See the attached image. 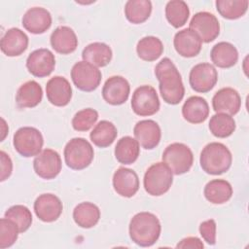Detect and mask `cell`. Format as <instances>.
I'll return each instance as SVG.
<instances>
[{
  "mask_svg": "<svg viewBox=\"0 0 249 249\" xmlns=\"http://www.w3.org/2000/svg\"><path fill=\"white\" fill-rule=\"evenodd\" d=\"M13 144L20 156L30 158L42 152L44 139L39 129L32 126H23L14 134Z\"/></svg>",
  "mask_w": 249,
  "mask_h": 249,
  "instance_id": "52a82bcc",
  "label": "cell"
},
{
  "mask_svg": "<svg viewBox=\"0 0 249 249\" xmlns=\"http://www.w3.org/2000/svg\"><path fill=\"white\" fill-rule=\"evenodd\" d=\"M5 217L14 221L19 230V232L26 231L32 224V214L24 205H13L5 212Z\"/></svg>",
  "mask_w": 249,
  "mask_h": 249,
  "instance_id": "8d00e7d4",
  "label": "cell"
},
{
  "mask_svg": "<svg viewBox=\"0 0 249 249\" xmlns=\"http://www.w3.org/2000/svg\"><path fill=\"white\" fill-rule=\"evenodd\" d=\"M176 52L184 57H194L201 51V40L197 34L190 28L178 31L173 40Z\"/></svg>",
  "mask_w": 249,
  "mask_h": 249,
  "instance_id": "44dd1931",
  "label": "cell"
},
{
  "mask_svg": "<svg viewBox=\"0 0 249 249\" xmlns=\"http://www.w3.org/2000/svg\"><path fill=\"white\" fill-rule=\"evenodd\" d=\"M128 231L129 236L135 244L141 247H150L158 241L161 226L155 214L139 212L131 218Z\"/></svg>",
  "mask_w": 249,
  "mask_h": 249,
  "instance_id": "7a4b0ae2",
  "label": "cell"
},
{
  "mask_svg": "<svg viewBox=\"0 0 249 249\" xmlns=\"http://www.w3.org/2000/svg\"><path fill=\"white\" fill-rule=\"evenodd\" d=\"M177 248H203L204 245L201 242V240L197 237L194 236H189L186 238H183L177 245Z\"/></svg>",
  "mask_w": 249,
  "mask_h": 249,
  "instance_id": "b9f144b4",
  "label": "cell"
},
{
  "mask_svg": "<svg viewBox=\"0 0 249 249\" xmlns=\"http://www.w3.org/2000/svg\"><path fill=\"white\" fill-rule=\"evenodd\" d=\"M117 135L118 130L115 124L109 121L103 120L95 124L89 134V138L95 146L106 148L115 141Z\"/></svg>",
  "mask_w": 249,
  "mask_h": 249,
  "instance_id": "4dcf8cb0",
  "label": "cell"
},
{
  "mask_svg": "<svg viewBox=\"0 0 249 249\" xmlns=\"http://www.w3.org/2000/svg\"><path fill=\"white\" fill-rule=\"evenodd\" d=\"M1 121H2V127H1V129H2V137H1V141H3L5 136H6V134H7V132H8V130H9V128L7 126L6 129H4V127L6 126V123H5L4 119H1Z\"/></svg>",
  "mask_w": 249,
  "mask_h": 249,
  "instance_id": "7bdbcfd3",
  "label": "cell"
},
{
  "mask_svg": "<svg viewBox=\"0 0 249 249\" xmlns=\"http://www.w3.org/2000/svg\"><path fill=\"white\" fill-rule=\"evenodd\" d=\"M111 48L101 42L89 44L82 52L83 60L90 63L95 67H104L108 65L112 59Z\"/></svg>",
  "mask_w": 249,
  "mask_h": 249,
  "instance_id": "484cf974",
  "label": "cell"
},
{
  "mask_svg": "<svg viewBox=\"0 0 249 249\" xmlns=\"http://www.w3.org/2000/svg\"><path fill=\"white\" fill-rule=\"evenodd\" d=\"M22 25L32 34H42L50 29L52 25V16L45 8L33 7L27 10L23 15Z\"/></svg>",
  "mask_w": 249,
  "mask_h": 249,
  "instance_id": "ffe728a7",
  "label": "cell"
},
{
  "mask_svg": "<svg viewBox=\"0 0 249 249\" xmlns=\"http://www.w3.org/2000/svg\"><path fill=\"white\" fill-rule=\"evenodd\" d=\"M203 194L209 202L213 204H223L231 199L232 187L224 179H213L205 185Z\"/></svg>",
  "mask_w": 249,
  "mask_h": 249,
  "instance_id": "83f0119b",
  "label": "cell"
},
{
  "mask_svg": "<svg viewBox=\"0 0 249 249\" xmlns=\"http://www.w3.org/2000/svg\"><path fill=\"white\" fill-rule=\"evenodd\" d=\"M199 233L210 245L216 243V222L213 219L206 220L199 225Z\"/></svg>",
  "mask_w": 249,
  "mask_h": 249,
  "instance_id": "ab89813d",
  "label": "cell"
},
{
  "mask_svg": "<svg viewBox=\"0 0 249 249\" xmlns=\"http://www.w3.org/2000/svg\"><path fill=\"white\" fill-rule=\"evenodd\" d=\"M129 92V83L122 76L110 77L106 80L102 88V97L111 105L124 104L127 100Z\"/></svg>",
  "mask_w": 249,
  "mask_h": 249,
  "instance_id": "5bb4252c",
  "label": "cell"
},
{
  "mask_svg": "<svg viewBox=\"0 0 249 249\" xmlns=\"http://www.w3.org/2000/svg\"><path fill=\"white\" fill-rule=\"evenodd\" d=\"M134 136L142 148L152 150L156 148L161 137L160 127L153 120H143L138 122L133 128Z\"/></svg>",
  "mask_w": 249,
  "mask_h": 249,
  "instance_id": "d6986e66",
  "label": "cell"
},
{
  "mask_svg": "<svg viewBox=\"0 0 249 249\" xmlns=\"http://www.w3.org/2000/svg\"><path fill=\"white\" fill-rule=\"evenodd\" d=\"M100 70L86 61L76 62L71 69V79L74 85L83 91H92L101 82Z\"/></svg>",
  "mask_w": 249,
  "mask_h": 249,
  "instance_id": "9c48e42d",
  "label": "cell"
},
{
  "mask_svg": "<svg viewBox=\"0 0 249 249\" xmlns=\"http://www.w3.org/2000/svg\"><path fill=\"white\" fill-rule=\"evenodd\" d=\"M61 166L60 156L53 149H44L33 160L35 173L46 180L54 179L61 171Z\"/></svg>",
  "mask_w": 249,
  "mask_h": 249,
  "instance_id": "7c38bea8",
  "label": "cell"
},
{
  "mask_svg": "<svg viewBox=\"0 0 249 249\" xmlns=\"http://www.w3.org/2000/svg\"><path fill=\"white\" fill-rule=\"evenodd\" d=\"M113 188L121 196H133L139 190L138 175L130 168L120 167L113 175Z\"/></svg>",
  "mask_w": 249,
  "mask_h": 249,
  "instance_id": "ac0fdd59",
  "label": "cell"
},
{
  "mask_svg": "<svg viewBox=\"0 0 249 249\" xmlns=\"http://www.w3.org/2000/svg\"><path fill=\"white\" fill-rule=\"evenodd\" d=\"M1 51L8 56H18L28 47V37L19 28L13 27L6 31L0 42Z\"/></svg>",
  "mask_w": 249,
  "mask_h": 249,
  "instance_id": "7402d4cb",
  "label": "cell"
},
{
  "mask_svg": "<svg viewBox=\"0 0 249 249\" xmlns=\"http://www.w3.org/2000/svg\"><path fill=\"white\" fill-rule=\"evenodd\" d=\"M155 75L160 83V95L168 104L180 103L185 95L181 75L170 58H162L155 67Z\"/></svg>",
  "mask_w": 249,
  "mask_h": 249,
  "instance_id": "6da1fadb",
  "label": "cell"
},
{
  "mask_svg": "<svg viewBox=\"0 0 249 249\" xmlns=\"http://www.w3.org/2000/svg\"><path fill=\"white\" fill-rule=\"evenodd\" d=\"M50 42L52 48L58 53L69 54L78 47L76 33L69 26H58L51 34Z\"/></svg>",
  "mask_w": 249,
  "mask_h": 249,
  "instance_id": "603a6c76",
  "label": "cell"
},
{
  "mask_svg": "<svg viewBox=\"0 0 249 249\" xmlns=\"http://www.w3.org/2000/svg\"><path fill=\"white\" fill-rule=\"evenodd\" d=\"M93 157V148L91 144L85 138H72L65 145L64 160L66 165L71 169H85L91 163Z\"/></svg>",
  "mask_w": 249,
  "mask_h": 249,
  "instance_id": "277c9868",
  "label": "cell"
},
{
  "mask_svg": "<svg viewBox=\"0 0 249 249\" xmlns=\"http://www.w3.org/2000/svg\"><path fill=\"white\" fill-rule=\"evenodd\" d=\"M73 219L79 227L89 229L98 223L100 210L98 206L92 202H81L73 210Z\"/></svg>",
  "mask_w": 249,
  "mask_h": 249,
  "instance_id": "f1b7e54d",
  "label": "cell"
},
{
  "mask_svg": "<svg viewBox=\"0 0 249 249\" xmlns=\"http://www.w3.org/2000/svg\"><path fill=\"white\" fill-rule=\"evenodd\" d=\"M190 29L195 31L201 42L210 43L220 33L218 18L209 12H198L194 15L190 21Z\"/></svg>",
  "mask_w": 249,
  "mask_h": 249,
  "instance_id": "30bf717a",
  "label": "cell"
},
{
  "mask_svg": "<svg viewBox=\"0 0 249 249\" xmlns=\"http://www.w3.org/2000/svg\"><path fill=\"white\" fill-rule=\"evenodd\" d=\"M190 16V10L185 1L172 0L165 6V17L167 21L175 28L183 26Z\"/></svg>",
  "mask_w": 249,
  "mask_h": 249,
  "instance_id": "836d02e7",
  "label": "cell"
},
{
  "mask_svg": "<svg viewBox=\"0 0 249 249\" xmlns=\"http://www.w3.org/2000/svg\"><path fill=\"white\" fill-rule=\"evenodd\" d=\"M162 162H164L175 175L188 172L194 162L192 150L183 143H172L168 145L162 153Z\"/></svg>",
  "mask_w": 249,
  "mask_h": 249,
  "instance_id": "8992f818",
  "label": "cell"
},
{
  "mask_svg": "<svg viewBox=\"0 0 249 249\" xmlns=\"http://www.w3.org/2000/svg\"><path fill=\"white\" fill-rule=\"evenodd\" d=\"M235 121L230 115L216 113L209 121L210 132L218 138H226L231 136L235 130Z\"/></svg>",
  "mask_w": 249,
  "mask_h": 249,
  "instance_id": "e575fe53",
  "label": "cell"
},
{
  "mask_svg": "<svg viewBox=\"0 0 249 249\" xmlns=\"http://www.w3.org/2000/svg\"><path fill=\"white\" fill-rule=\"evenodd\" d=\"M182 115L191 124L203 123L209 116L208 103L201 96H191L182 107Z\"/></svg>",
  "mask_w": 249,
  "mask_h": 249,
  "instance_id": "cb8c5ba5",
  "label": "cell"
},
{
  "mask_svg": "<svg viewBox=\"0 0 249 249\" xmlns=\"http://www.w3.org/2000/svg\"><path fill=\"white\" fill-rule=\"evenodd\" d=\"M212 106L216 113L232 116L240 110L241 97L234 89L223 88L214 94L212 98Z\"/></svg>",
  "mask_w": 249,
  "mask_h": 249,
  "instance_id": "e0dca14e",
  "label": "cell"
},
{
  "mask_svg": "<svg viewBox=\"0 0 249 249\" xmlns=\"http://www.w3.org/2000/svg\"><path fill=\"white\" fill-rule=\"evenodd\" d=\"M48 100L54 106H66L72 98V88L68 80L61 76L51 78L46 85Z\"/></svg>",
  "mask_w": 249,
  "mask_h": 249,
  "instance_id": "2e32d148",
  "label": "cell"
},
{
  "mask_svg": "<svg viewBox=\"0 0 249 249\" xmlns=\"http://www.w3.org/2000/svg\"><path fill=\"white\" fill-rule=\"evenodd\" d=\"M140 154L139 143L130 136L122 137L115 147V158L123 164H131L138 159Z\"/></svg>",
  "mask_w": 249,
  "mask_h": 249,
  "instance_id": "f546056e",
  "label": "cell"
},
{
  "mask_svg": "<svg viewBox=\"0 0 249 249\" xmlns=\"http://www.w3.org/2000/svg\"><path fill=\"white\" fill-rule=\"evenodd\" d=\"M216 8L218 13L227 19L241 18L248 9V0H217Z\"/></svg>",
  "mask_w": 249,
  "mask_h": 249,
  "instance_id": "d590c367",
  "label": "cell"
},
{
  "mask_svg": "<svg viewBox=\"0 0 249 249\" xmlns=\"http://www.w3.org/2000/svg\"><path fill=\"white\" fill-rule=\"evenodd\" d=\"M0 158H1V182L8 179L13 170V162L9 155H7L4 151L0 152Z\"/></svg>",
  "mask_w": 249,
  "mask_h": 249,
  "instance_id": "60d3db41",
  "label": "cell"
},
{
  "mask_svg": "<svg viewBox=\"0 0 249 249\" xmlns=\"http://www.w3.org/2000/svg\"><path fill=\"white\" fill-rule=\"evenodd\" d=\"M203 171L211 175H220L227 172L232 162V156L226 145L220 142H211L201 151L199 157Z\"/></svg>",
  "mask_w": 249,
  "mask_h": 249,
  "instance_id": "3957f363",
  "label": "cell"
},
{
  "mask_svg": "<svg viewBox=\"0 0 249 249\" xmlns=\"http://www.w3.org/2000/svg\"><path fill=\"white\" fill-rule=\"evenodd\" d=\"M43 97L42 87L34 80L22 84L16 94V102L18 108H33L37 106Z\"/></svg>",
  "mask_w": 249,
  "mask_h": 249,
  "instance_id": "d4e9b609",
  "label": "cell"
},
{
  "mask_svg": "<svg viewBox=\"0 0 249 249\" xmlns=\"http://www.w3.org/2000/svg\"><path fill=\"white\" fill-rule=\"evenodd\" d=\"M54 54L48 49L35 50L26 59V67L28 71L38 78L49 76L54 70Z\"/></svg>",
  "mask_w": 249,
  "mask_h": 249,
  "instance_id": "4fadbf2b",
  "label": "cell"
},
{
  "mask_svg": "<svg viewBox=\"0 0 249 249\" xmlns=\"http://www.w3.org/2000/svg\"><path fill=\"white\" fill-rule=\"evenodd\" d=\"M136 52L142 60L154 61L162 54L163 45L158 37L146 36L138 41Z\"/></svg>",
  "mask_w": 249,
  "mask_h": 249,
  "instance_id": "d6a6232c",
  "label": "cell"
},
{
  "mask_svg": "<svg viewBox=\"0 0 249 249\" xmlns=\"http://www.w3.org/2000/svg\"><path fill=\"white\" fill-rule=\"evenodd\" d=\"M210 57L216 66L220 68H231L238 60V52L232 44L219 42L212 48Z\"/></svg>",
  "mask_w": 249,
  "mask_h": 249,
  "instance_id": "4316f807",
  "label": "cell"
},
{
  "mask_svg": "<svg viewBox=\"0 0 249 249\" xmlns=\"http://www.w3.org/2000/svg\"><path fill=\"white\" fill-rule=\"evenodd\" d=\"M218 81V73L216 68L207 62L195 65L189 76L191 88L196 92H208L211 90Z\"/></svg>",
  "mask_w": 249,
  "mask_h": 249,
  "instance_id": "8fae6325",
  "label": "cell"
},
{
  "mask_svg": "<svg viewBox=\"0 0 249 249\" xmlns=\"http://www.w3.org/2000/svg\"><path fill=\"white\" fill-rule=\"evenodd\" d=\"M18 225L8 218L0 220V248L5 249L11 247L18 239Z\"/></svg>",
  "mask_w": 249,
  "mask_h": 249,
  "instance_id": "74e56055",
  "label": "cell"
},
{
  "mask_svg": "<svg viewBox=\"0 0 249 249\" xmlns=\"http://www.w3.org/2000/svg\"><path fill=\"white\" fill-rule=\"evenodd\" d=\"M143 183L149 195L160 196L170 189L173 183V173L164 162H157L146 170Z\"/></svg>",
  "mask_w": 249,
  "mask_h": 249,
  "instance_id": "5b68a950",
  "label": "cell"
},
{
  "mask_svg": "<svg viewBox=\"0 0 249 249\" xmlns=\"http://www.w3.org/2000/svg\"><path fill=\"white\" fill-rule=\"evenodd\" d=\"M160 99L156 89L149 85L137 88L131 98V108L133 112L141 117L152 116L160 109Z\"/></svg>",
  "mask_w": 249,
  "mask_h": 249,
  "instance_id": "ba28073f",
  "label": "cell"
},
{
  "mask_svg": "<svg viewBox=\"0 0 249 249\" xmlns=\"http://www.w3.org/2000/svg\"><path fill=\"white\" fill-rule=\"evenodd\" d=\"M152 13V2L149 0H129L124 6L126 19L134 24L146 21Z\"/></svg>",
  "mask_w": 249,
  "mask_h": 249,
  "instance_id": "1f68e13d",
  "label": "cell"
},
{
  "mask_svg": "<svg viewBox=\"0 0 249 249\" xmlns=\"http://www.w3.org/2000/svg\"><path fill=\"white\" fill-rule=\"evenodd\" d=\"M98 119V113L92 108L78 111L72 119V126L77 131H88Z\"/></svg>",
  "mask_w": 249,
  "mask_h": 249,
  "instance_id": "f35d334b",
  "label": "cell"
},
{
  "mask_svg": "<svg viewBox=\"0 0 249 249\" xmlns=\"http://www.w3.org/2000/svg\"><path fill=\"white\" fill-rule=\"evenodd\" d=\"M63 205L61 200L53 194L40 195L34 202L36 216L46 223L56 221L61 215Z\"/></svg>",
  "mask_w": 249,
  "mask_h": 249,
  "instance_id": "9a60e30c",
  "label": "cell"
}]
</instances>
